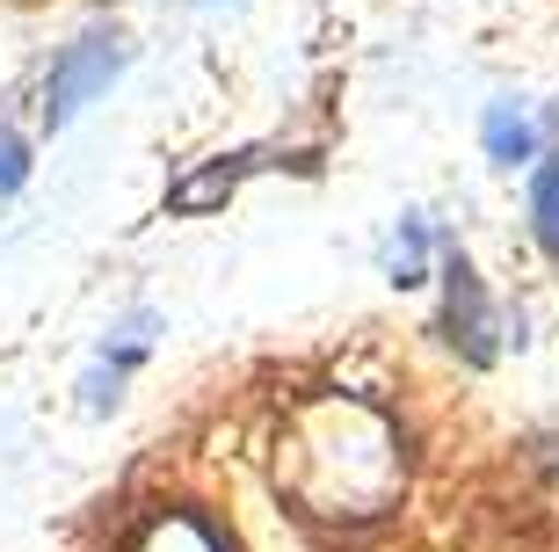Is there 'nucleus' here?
Listing matches in <instances>:
<instances>
[{
	"mask_svg": "<svg viewBox=\"0 0 559 552\" xmlns=\"http://www.w3.org/2000/svg\"><path fill=\"white\" fill-rule=\"evenodd\" d=\"M124 59H131V51H124L117 30H87V37H73L59 59H51V81H44V124L66 131V124H73L109 81H117V73H124Z\"/></svg>",
	"mask_w": 559,
	"mask_h": 552,
	"instance_id": "obj_2",
	"label": "nucleus"
},
{
	"mask_svg": "<svg viewBox=\"0 0 559 552\" xmlns=\"http://www.w3.org/2000/svg\"><path fill=\"white\" fill-rule=\"evenodd\" d=\"M22 183H29V145H22L15 131L0 124V197H15Z\"/></svg>",
	"mask_w": 559,
	"mask_h": 552,
	"instance_id": "obj_9",
	"label": "nucleus"
},
{
	"mask_svg": "<svg viewBox=\"0 0 559 552\" xmlns=\"http://www.w3.org/2000/svg\"><path fill=\"white\" fill-rule=\"evenodd\" d=\"M131 552H226V545H218L197 516H160V524H153Z\"/></svg>",
	"mask_w": 559,
	"mask_h": 552,
	"instance_id": "obj_7",
	"label": "nucleus"
},
{
	"mask_svg": "<svg viewBox=\"0 0 559 552\" xmlns=\"http://www.w3.org/2000/svg\"><path fill=\"white\" fill-rule=\"evenodd\" d=\"M421 255H429V225H421V219H400V240H393V284H421Z\"/></svg>",
	"mask_w": 559,
	"mask_h": 552,
	"instance_id": "obj_8",
	"label": "nucleus"
},
{
	"mask_svg": "<svg viewBox=\"0 0 559 552\" xmlns=\"http://www.w3.org/2000/svg\"><path fill=\"white\" fill-rule=\"evenodd\" d=\"M436 277H443V342H451L465 364H495L501 320H495V298L479 284V269L465 262V247H443Z\"/></svg>",
	"mask_w": 559,
	"mask_h": 552,
	"instance_id": "obj_3",
	"label": "nucleus"
},
{
	"mask_svg": "<svg viewBox=\"0 0 559 552\" xmlns=\"http://www.w3.org/2000/svg\"><path fill=\"white\" fill-rule=\"evenodd\" d=\"M479 139H487V161H495V167H538L545 161L538 124H531V109H523V103H487Z\"/></svg>",
	"mask_w": 559,
	"mask_h": 552,
	"instance_id": "obj_5",
	"label": "nucleus"
},
{
	"mask_svg": "<svg viewBox=\"0 0 559 552\" xmlns=\"http://www.w3.org/2000/svg\"><path fill=\"white\" fill-rule=\"evenodd\" d=\"M531 233H538L545 262L559 269V117H552V145H545V161L531 167Z\"/></svg>",
	"mask_w": 559,
	"mask_h": 552,
	"instance_id": "obj_6",
	"label": "nucleus"
},
{
	"mask_svg": "<svg viewBox=\"0 0 559 552\" xmlns=\"http://www.w3.org/2000/svg\"><path fill=\"white\" fill-rule=\"evenodd\" d=\"M284 480L320 516H371L400 488V436L364 400H312L290 422Z\"/></svg>",
	"mask_w": 559,
	"mask_h": 552,
	"instance_id": "obj_1",
	"label": "nucleus"
},
{
	"mask_svg": "<svg viewBox=\"0 0 559 552\" xmlns=\"http://www.w3.org/2000/svg\"><path fill=\"white\" fill-rule=\"evenodd\" d=\"M153 334H160V313H131V320H117L109 328V342H103V364L87 371V414H103V408H117V392H124V378H131V364H139L145 349H153Z\"/></svg>",
	"mask_w": 559,
	"mask_h": 552,
	"instance_id": "obj_4",
	"label": "nucleus"
},
{
	"mask_svg": "<svg viewBox=\"0 0 559 552\" xmlns=\"http://www.w3.org/2000/svg\"><path fill=\"white\" fill-rule=\"evenodd\" d=\"M197 8H218V0H197Z\"/></svg>",
	"mask_w": 559,
	"mask_h": 552,
	"instance_id": "obj_10",
	"label": "nucleus"
}]
</instances>
